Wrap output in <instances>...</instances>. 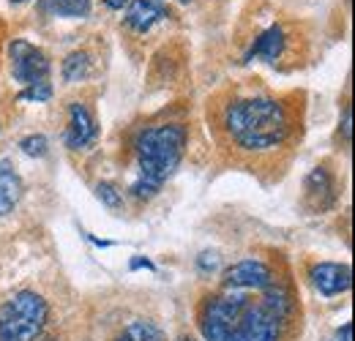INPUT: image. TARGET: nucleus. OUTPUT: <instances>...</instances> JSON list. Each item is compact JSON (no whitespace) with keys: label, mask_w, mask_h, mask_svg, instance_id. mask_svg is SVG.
<instances>
[{"label":"nucleus","mask_w":355,"mask_h":341,"mask_svg":"<svg viewBox=\"0 0 355 341\" xmlns=\"http://www.w3.org/2000/svg\"><path fill=\"white\" fill-rule=\"evenodd\" d=\"M287 320H282L266 298L249 292L211 295L200 308V331L205 341H282Z\"/></svg>","instance_id":"f257e3e1"},{"label":"nucleus","mask_w":355,"mask_h":341,"mask_svg":"<svg viewBox=\"0 0 355 341\" xmlns=\"http://www.w3.org/2000/svg\"><path fill=\"white\" fill-rule=\"evenodd\" d=\"M222 123L232 145L249 153L279 148L290 134V118L282 101L270 96L235 98L224 107Z\"/></svg>","instance_id":"f03ea898"},{"label":"nucleus","mask_w":355,"mask_h":341,"mask_svg":"<svg viewBox=\"0 0 355 341\" xmlns=\"http://www.w3.org/2000/svg\"><path fill=\"white\" fill-rule=\"evenodd\" d=\"M186 150V128L178 123L142 128L134 139L137 156V180L132 183V194L137 200H150L167 183V177L178 170Z\"/></svg>","instance_id":"7ed1b4c3"},{"label":"nucleus","mask_w":355,"mask_h":341,"mask_svg":"<svg viewBox=\"0 0 355 341\" xmlns=\"http://www.w3.org/2000/svg\"><path fill=\"white\" fill-rule=\"evenodd\" d=\"M46 303L36 292H17L0 306V341H36L46 328Z\"/></svg>","instance_id":"20e7f679"},{"label":"nucleus","mask_w":355,"mask_h":341,"mask_svg":"<svg viewBox=\"0 0 355 341\" xmlns=\"http://www.w3.org/2000/svg\"><path fill=\"white\" fill-rule=\"evenodd\" d=\"M8 55H11V74H14V80L19 85L31 87V85H39V82H46V77H49V60H46V55L39 46L17 39V42H11V46H8Z\"/></svg>","instance_id":"39448f33"},{"label":"nucleus","mask_w":355,"mask_h":341,"mask_svg":"<svg viewBox=\"0 0 355 341\" xmlns=\"http://www.w3.org/2000/svg\"><path fill=\"white\" fill-rule=\"evenodd\" d=\"M222 281L230 292H263L276 284V276L263 259H241L224 270Z\"/></svg>","instance_id":"423d86ee"},{"label":"nucleus","mask_w":355,"mask_h":341,"mask_svg":"<svg viewBox=\"0 0 355 341\" xmlns=\"http://www.w3.org/2000/svg\"><path fill=\"white\" fill-rule=\"evenodd\" d=\"M96 137H98V126H96L90 110L83 101H74L69 107V126H66V134H63L69 150H85L96 142Z\"/></svg>","instance_id":"0eeeda50"},{"label":"nucleus","mask_w":355,"mask_h":341,"mask_svg":"<svg viewBox=\"0 0 355 341\" xmlns=\"http://www.w3.org/2000/svg\"><path fill=\"white\" fill-rule=\"evenodd\" d=\"M311 284L320 295L334 298L342 295L353 287V273L350 265H339V262H320L311 268Z\"/></svg>","instance_id":"6e6552de"},{"label":"nucleus","mask_w":355,"mask_h":341,"mask_svg":"<svg viewBox=\"0 0 355 341\" xmlns=\"http://www.w3.org/2000/svg\"><path fill=\"white\" fill-rule=\"evenodd\" d=\"M170 17L167 0H132L126 8V25L137 33H148L156 22Z\"/></svg>","instance_id":"1a4fd4ad"},{"label":"nucleus","mask_w":355,"mask_h":341,"mask_svg":"<svg viewBox=\"0 0 355 341\" xmlns=\"http://www.w3.org/2000/svg\"><path fill=\"white\" fill-rule=\"evenodd\" d=\"M284 46H287V39H284V30L279 28V25H270L266 28L254 44L249 46V52L243 55V63H252V60H266V63H276L279 58H282V52H284Z\"/></svg>","instance_id":"9d476101"},{"label":"nucleus","mask_w":355,"mask_h":341,"mask_svg":"<svg viewBox=\"0 0 355 341\" xmlns=\"http://www.w3.org/2000/svg\"><path fill=\"white\" fill-rule=\"evenodd\" d=\"M304 191H306V202L314 211H325L334 205V177L328 175L325 167H314L309 172Z\"/></svg>","instance_id":"9b49d317"},{"label":"nucleus","mask_w":355,"mask_h":341,"mask_svg":"<svg viewBox=\"0 0 355 341\" xmlns=\"http://www.w3.org/2000/svg\"><path fill=\"white\" fill-rule=\"evenodd\" d=\"M22 200V177L11 167V161L0 159V216H8Z\"/></svg>","instance_id":"f8f14e48"},{"label":"nucleus","mask_w":355,"mask_h":341,"mask_svg":"<svg viewBox=\"0 0 355 341\" xmlns=\"http://www.w3.org/2000/svg\"><path fill=\"white\" fill-rule=\"evenodd\" d=\"M39 8L52 17L85 19L90 14V0H39Z\"/></svg>","instance_id":"ddd939ff"},{"label":"nucleus","mask_w":355,"mask_h":341,"mask_svg":"<svg viewBox=\"0 0 355 341\" xmlns=\"http://www.w3.org/2000/svg\"><path fill=\"white\" fill-rule=\"evenodd\" d=\"M115 341H164L162 331L153 325V322H145V320H134L129 322Z\"/></svg>","instance_id":"4468645a"},{"label":"nucleus","mask_w":355,"mask_h":341,"mask_svg":"<svg viewBox=\"0 0 355 341\" xmlns=\"http://www.w3.org/2000/svg\"><path fill=\"white\" fill-rule=\"evenodd\" d=\"M90 74V55L88 52H71L63 60V80L66 82H83Z\"/></svg>","instance_id":"2eb2a0df"},{"label":"nucleus","mask_w":355,"mask_h":341,"mask_svg":"<svg viewBox=\"0 0 355 341\" xmlns=\"http://www.w3.org/2000/svg\"><path fill=\"white\" fill-rule=\"evenodd\" d=\"M96 197L107 205V208H121L123 205V194H121V189L115 186V183H110V180H101L98 186H96Z\"/></svg>","instance_id":"dca6fc26"},{"label":"nucleus","mask_w":355,"mask_h":341,"mask_svg":"<svg viewBox=\"0 0 355 341\" xmlns=\"http://www.w3.org/2000/svg\"><path fill=\"white\" fill-rule=\"evenodd\" d=\"M19 148H22L25 156L42 159V156H46V137H42V134H31V137H25V139L19 142Z\"/></svg>","instance_id":"f3484780"},{"label":"nucleus","mask_w":355,"mask_h":341,"mask_svg":"<svg viewBox=\"0 0 355 341\" xmlns=\"http://www.w3.org/2000/svg\"><path fill=\"white\" fill-rule=\"evenodd\" d=\"M19 98L22 101H49L52 98V85L49 82H39V85H31V87H25L22 93H19Z\"/></svg>","instance_id":"a211bd4d"},{"label":"nucleus","mask_w":355,"mask_h":341,"mask_svg":"<svg viewBox=\"0 0 355 341\" xmlns=\"http://www.w3.org/2000/svg\"><path fill=\"white\" fill-rule=\"evenodd\" d=\"M200 268L208 273V270H216L219 268V254L216 252H205V254L200 256Z\"/></svg>","instance_id":"6ab92c4d"},{"label":"nucleus","mask_w":355,"mask_h":341,"mask_svg":"<svg viewBox=\"0 0 355 341\" xmlns=\"http://www.w3.org/2000/svg\"><path fill=\"white\" fill-rule=\"evenodd\" d=\"M132 0H104V6L107 8H112V11H118V8H123V6H129Z\"/></svg>","instance_id":"aec40b11"},{"label":"nucleus","mask_w":355,"mask_h":341,"mask_svg":"<svg viewBox=\"0 0 355 341\" xmlns=\"http://www.w3.org/2000/svg\"><path fill=\"white\" fill-rule=\"evenodd\" d=\"M11 3H28V0H11Z\"/></svg>","instance_id":"412c9836"},{"label":"nucleus","mask_w":355,"mask_h":341,"mask_svg":"<svg viewBox=\"0 0 355 341\" xmlns=\"http://www.w3.org/2000/svg\"><path fill=\"white\" fill-rule=\"evenodd\" d=\"M180 3H191V0H180Z\"/></svg>","instance_id":"4be33fe9"},{"label":"nucleus","mask_w":355,"mask_h":341,"mask_svg":"<svg viewBox=\"0 0 355 341\" xmlns=\"http://www.w3.org/2000/svg\"><path fill=\"white\" fill-rule=\"evenodd\" d=\"M189 341H191V339H189Z\"/></svg>","instance_id":"5701e85b"}]
</instances>
